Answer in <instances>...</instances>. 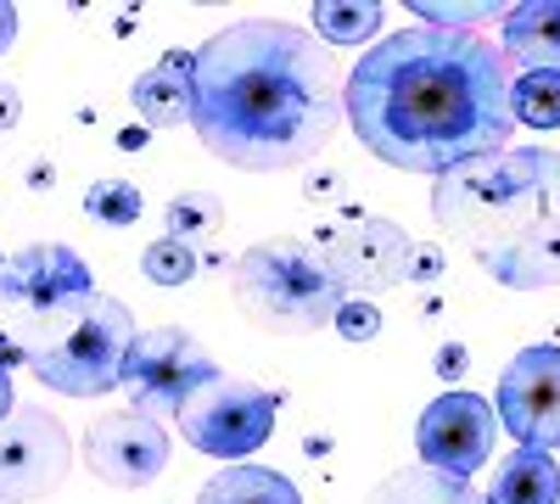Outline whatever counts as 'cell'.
Instances as JSON below:
<instances>
[{
    "instance_id": "1",
    "label": "cell",
    "mask_w": 560,
    "mask_h": 504,
    "mask_svg": "<svg viewBox=\"0 0 560 504\" xmlns=\"http://www.w3.org/2000/svg\"><path fill=\"white\" fill-rule=\"evenodd\" d=\"M370 157L409 174H448L516 141L510 118V57L482 34L404 28L353 62L342 84Z\"/></svg>"
},
{
    "instance_id": "2",
    "label": "cell",
    "mask_w": 560,
    "mask_h": 504,
    "mask_svg": "<svg viewBox=\"0 0 560 504\" xmlns=\"http://www.w3.org/2000/svg\"><path fill=\"white\" fill-rule=\"evenodd\" d=\"M337 124V62L298 23L242 17L191 51V129L230 168H298L325 152Z\"/></svg>"
},
{
    "instance_id": "3",
    "label": "cell",
    "mask_w": 560,
    "mask_h": 504,
    "mask_svg": "<svg viewBox=\"0 0 560 504\" xmlns=\"http://www.w3.org/2000/svg\"><path fill=\"white\" fill-rule=\"evenodd\" d=\"M432 219L499 286H560V152L504 146L438 174Z\"/></svg>"
},
{
    "instance_id": "4",
    "label": "cell",
    "mask_w": 560,
    "mask_h": 504,
    "mask_svg": "<svg viewBox=\"0 0 560 504\" xmlns=\"http://www.w3.org/2000/svg\"><path fill=\"white\" fill-rule=\"evenodd\" d=\"M230 292H236V308L269 337H314L325 326H337V314L348 303V286L331 253L308 236L253 242L230 263Z\"/></svg>"
},
{
    "instance_id": "5",
    "label": "cell",
    "mask_w": 560,
    "mask_h": 504,
    "mask_svg": "<svg viewBox=\"0 0 560 504\" xmlns=\"http://www.w3.org/2000/svg\"><path fill=\"white\" fill-rule=\"evenodd\" d=\"M135 314L113 292H90L84 303L39 319L18 331L12 342L23 348V364L34 382H45L62 398H102L124 382V359L135 348Z\"/></svg>"
},
{
    "instance_id": "6",
    "label": "cell",
    "mask_w": 560,
    "mask_h": 504,
    "mask_svg": "<svg viewBox=\"0 0 560 504\" xmlns=\"http://www.w3.org/2000/svg\"><path fill=\"white\" fill-rule=\"evenodd\" d=\"M280 415V392L247 382V376H213L202 392H191V403L174 415L179 437L197 454H213V460L242 466V454H258L275 432Z\"/></svg>"
},
{
    "instance_id": "7",
    "label": "cell",
    "mask_w": 560,
    "mask_h": 504,
    "mask_svg": "<svg viewBox=\"0 0 560 504\" xmlns=\"http://www.w3.org/2000/svg\"><path fill=\"white\" fill-rule=\"evenodd\" d=\"M219 376L213 353L179 326H158V331H140L129 359H124V382L129 387V409H140V415L152 421H174L185 403H191V392H202L208 382Z\"/></svg>"
},
{
    "instance_id": "8",
    "label": "cell",
    "mask_w": 560,
    "mask_h": 504,
    "mask_svg": "<svg viewBox=\"0 0 560 504\" xmlns=\"http://www.w3.org/2000/svg\"><path fill=\"white\" fill-rule=\"evenodd\" d=\"M90 292V269L73 247L62 242H34L23 253H12L0 263V308H7V331H28L39 319H51L73 303H84Z\"/></svg>"
},
{
    "instance_id": "9",
    "label": "cell",
    "mask_w": 560,
    "mask_h": 504,
    "mask_svg": "<svg viewBox=\"0 0 560 504\" xmlns=\"http://www.w3.org/2000/svg\"><path fill=\"white\" fill-rule=\"evenodd\" d=\"M73 471V443L68 426L51 409L18 403L0 421V504H34L51 499Z\"/></svg>"
},
{
    "instance_id": "10",
    "label": "cell",
    "mask_w": 560,
    "mask_h": 504,
    "mask_svg": "<svg viewBox=\"0 0 560 504\" xmlns=\"http://www.w3.org/2000/svg\"><path fill=\"white\" fill-rule=\"evenodd\" d=\"M314 242L331 253L348 297L376 303L382 292H393V286L409 281V253H415V242L398 231L393 219H382V213L353 208V213H342V219L325 224Z\"/></svg>"
},
{
    "instance_id": "11",
    "label": "cell",
    "mask_w": 560,
    "mask_h": 504,
    "mask_svg": "<svg viewBox=\"0 0 560 504\" xmlns=\"http://www.w3.org/2000/svg\"><path fill=\"white\" fill-rule=\"evenodd\" d=\"M493 415L522 448H560V348H522L504 364Z\"/></svg>"
},
{
    "instance_id": "12",
    "label": "cell",
    "mask_w": 560,
    "mask_h": 504,
    "mask_svg": "<svg viewBox=\"0 0 560 504\" xmlns=\"http://www.w3.org/2000/svg\"><path fill=\"white\" fill-rule=\"evenodd\" d=\"M493 432H499L493 403H482L477 392H443L415 426L420 466L471 482L488 466V454H493Z\"/></svg>"
},
{
    "instance_id": "13",
    "label": "cell",
    "mask_w": 560,
    "mask_h": 504,
    "mask_svg": "<svg viewBox=\"0 0 560 504\" xmlns=\"http://www.w3.org/2000/svg\"><path fill=\"white\" fill-rule=\"evenodd\" d=\"M79 454H84L90 477H102L113 488H147L168 466V432L163 421L140 415V409H118V415L90 421Z\"/></svg>"
},
{
    "instance_id": "14",
    "label": "cell",
    "mask_w": 560,
    "mask_h": 504,
    "mask_svg": "<svg viewBox=\"0 0 560 504\" xmlns=\"http://www.w3.org/2000/svg\"><path fill=\"white\" fill-rule=\"evenodd\" d=\"M129 107L152 129H174L191 118V51H168L158 68H147L129 84Z\"/></svg>"
},
{
    "instance_id": "15",
    "label": "cell",
    "mask_w": 560,
    "mask_h": 504,
    "mask_svg": "<svg viewBox=\"0 0 560 504\" xmlns=\"http://www.w3.org/2000/svg\"><path fill=\"white\" fill-rule=\"evenodd\" d=\"M504 57L527 73H560V0H533L504 17Z\"/></svg>"
},
{
    "instance_id": "16",
    "label": "cell",
    "mask_w": 560,
    "mask_h": 504,
    "mask_svg": "<svg viewBox=\"0 0 560 504\" xmlns=\"http://www.w3.org/2000/svg\"><path fill=\"white\" fill-rule=\"evenodd\" d=\"M364 504H482V493L459 477L432 471V466H404L370 488Z\"/></svg>"
},
{
    "instance_id": "17",
    "label": "cell",
    "mask_w": 560,
    "mask_h": 504,
    "mask_svg": "<svg viewBox=\"0 0 560 504\" xmlns=\"http://www.w3.org/2000/svg\"><path fill=\"white\" fill-rule=\"evenodd\" d=\"M488 504H560V466L555 454H538V448H522L510 454L493 477V493Z\"/></svg>"
},
{
    "instance_id": "18",
    "label": "cell",
    "mask_w": 560,
    "mask_h": 504,
    "mask_svg": "<svg viewBox=\"0 0 560 504\" xmlns=\"http://www.w3.org/2000/svg\"><path fill=\"white\" fill-rule=\"evenodd\" d=\"M197 504H303V493L280 471L242 460V466H224L219 477H208L202 493H197Z\"/></svg>"
},
{
    "instance_id": "19",
    "label": "cell",
    "mask_w": 560,
    "mask_h": 504,
    "mask_svg": "<svg viewBox=\"0 0 560 504\" xmlns=\"http://www.w3.org/2000/svg\"><path fill=\"white\" fill-rule=\"evenodd\" d=\"M382 28L376 0H319L314 7V34L325 45H370Z\"/></svg>"
},
{
    "instance_id": "20",
    "label": "cell",
    "mask_w": 560,
    "mask_h": 504,
    "mask_svg": "<svg viewBox=\"0 0 560 504\" xmlns=\"http://www.w3.org/2000/svg\"><path fill=\"white\" fill-rule=\"evenodd\" d=\"M163 219H168V236L185 242V247H202V242H213L224 231V208H219L213 191H179Z\"/></svg>"
},
{
    "instance_id": "21",
    "label": "cell",
    "mask_w": 560,
    "mask_h": 504,
    "mask_svg": "<svg viewBox=\"0 0 560 504\" xmlns=\"http://www.w3.org/2000/svg\"><path fill=\"white\" fill-rule=\"evenodd\" d=\"M415 23L420 28H448V34H477L482 23H504L510 12L499 0H415Z\"/></svg>"
},
{
    "instance_id": "22",
    "label": "cell",
    "mask_w": 560,
    "mask_h": 504,
    "mask_svg": "<svg viewBox=\"0 0 560 504\" xmlns=\"http://www.w3.org/2000/svg\"><path fill=\"white\" fill-rule=\"evenodd\" d=\"M510 118L533 124V129H560V73L510 79Z\"/></svg>"
},
{
    "instance_id": "23",
    "label": "cell",
    "mask_w": 560,
    "mask_h": 504,
    "mask_svg": "<svg viewBox=\"0 0 560 504\" xmlns=\"http://www.w3.org/2000/svg\"><path fill=\"white\" fill-rule=\"evenodd\" d=\"M140 186H129V179H96V186L84 191V213L102 224V231H129V224L140 219Z\"/></svg>"
},
{
    "instance_id": "24",
    "label": "cell",
    "mask_w": 560,
    "mask_h": 504,
    "mask_svg": "<svg viewBox=\"0 0 560 504\" xmlns=\"http://www.w3.org/2000/svg\"><path fill=\"white\" fill-rule=\"evenodd\" d=\"M140 269H147V281H158V286H185L197 274V247L163 236V242H152L147 253H140Z\"/></svg>"
},
{
    "instance_id": "25",
    "label": "cell",
    "mask_w": 560,
    "mask_h": 504,
    "mask_svg": "<svg viewBox=\"0 0 560 504\" xmlns=\"http://www.w3.org/2000/svg\"><path fill=\"white\" fill-rule=\"evenodd\" d=\"M337 331H342L348 342H370V337L382 331V314H376V303L348 297V303H342V314H337Z\"/></svg>"
},
{
    "instance_id": "26",
    "label": "cell",
    "mask_w": 560,
    "mask_h": 504,
    "mask_svg": "<svg viewBox=\"0 0 560 504\" xmlns=\"http://www.w3.org/2000/svg\"><path fill=\"white\" fill-rule=\"evenodd\" d=\"M443 274V253L438 247H415L409 253V281H438Z\"/></svg>"
},
{
    "instance_id": "27",
    "label": "cell",
    "mask_w": 560,
    "mask_h": 504,
    "mask_svg": "<svg viewBox=\"0 0 560 504\" xmlns=\"http://www.w3.org/2000/svg\"><path fill=\"white\" fill-rule=\"evenodd\" d=\"M23 118V102H18V90L12 84H0V134H7L12 124Z\"/></svg>"
},
{
    "instance_id": "28",
    "label": "cell",
    "mask_w": 560,
    "mask_h": 504,
    "mask_svg": "<svg viewBox=\"0 0 560 504\" xmlns=\"http://www.w3.org/2000/svg\"><path fill=\"white\" fill-rule=\"evenodd\" d=\"M12 39H18V7H0V57L12 51Z\"/></svg>"
},
{
    "instance_id": "29",
    "label": "cell",
    "mask_w": 560,
    "mask_h": 504,
    "mask_svg": "<svg viewBox=\"0 0 560 504\" xmlns=\"http://www.w3.org/2000/svg\"><path fill=\"white\" fill-rule=\"evenodd\" d=\"M438 371H443V376L454 382V376L465 371V348H443V353H438Z\"/></svg>"
},
{
    "instance_id": "30",
    "label": "cell",
    "mask_w": 560,
    "mask_h": 504,
    "mask_svg": "<svg viewBox=\"0 0 560 504\" xmlns=\"http://www.w3.org/2000/svg\"><path fill=\"white\" fill-rule=\"evenodd\" d=\"M12 409H18V392H12V371H7V364H0V421H7Z\"/></svg>"
},
{
    "instance_id": "31",
    "label": "cell",
    "mask_w": 560,
    "mask_h": 504,
    "mask_svg": "<svg viewBox=\"0 0 560 504\" xmlns=\"http://www.w3.org/2000/svg\"><path fill=\"white\" fill-rule=\"evenodd\" d=\"M0 364H23V348L12 342V331H0Z\"/></svg>"
}]
</instances>
